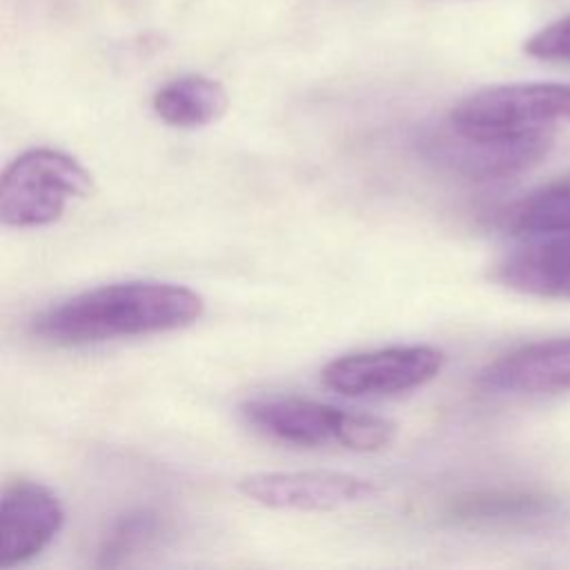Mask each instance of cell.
<instances>
[{"label":"cell","mask_w":570,"mask_h":570,"mask_svg":"<svg viewBox=\"0 0 570 570\" xmlns=\"http://www.w3.org/2000/svg\"><path fill=\"white\" fill-rule=\"evenodd\" d=\"M445 354L432 345H394L343 354L330 361L321 379L343 396H390L430 383L443 367Z\"/></svg>","instance_id":"8992f818"},{"label":"cell","mask_w":570,"mask_h":570,"mask_svg":"<svg viewBox=\"0 0 570 570\" xmlns=\"http://www.w3.org/2000/svg\"><path fill=\"white\" fill-rule=\"evenodd\" d=\"M238 492L272 510L330 512L376 497V485L363 476L330 470L258 472L238 481Z\"/></svg>","instance_id":"52a82bcc"},{"label":"cell","mask_w":570,"mask_h":570,"mask_svg":"<svg viewBox=\"0 0 570 570\" xmlns=\"http://www.w3.org/2000/svg\"><path fill=\"white\" fill-rule=\"evenodd\" d=\"M552 140V129L523 136H474L448 122L425 140V156L468 180H505L539 165Z\"/></svg>","instance_id":"5b68a950"},{"label":"cell","mask_w":570,"mask_h":570,"mask_svg":"<svg viewBox=\"0 0 570 570\" xmlns=\"http://www.w3.org/2000/svg\"><path fill=\"white\" fill-rule=\"evenodd\" d=\"M163 532V519L160 514L151 510H138L127 517H122L105 537L100 548V566H118L122 559L138 554L147 546L156 541V537Z\"/></svg>","instance_id":"5bb4252c"},{"label":"cell","mask_w":570,"mask_h":570,"mask_svg":"<svg viewBox=\"0 0 570 570\" xmlns=\"http://www.w3.org/2000/svg\"><path fill=\"white\" fill-rule=\"evenodd\" d=\"M243 416L256 432L301 448L341 445L354 452H376L394 439V423L383 416L298 396L252 399L243 405Z\"/></svg>","instance_id":"7a4b0ae2"},{"label":"cell","mask_w":570,"mask_h":570,"mask_svg":"<svg viewBox=\"0 0 570 570\" xmlns=\"http://www.w3.org/2000/svg\"><path fill=\"white\" fill-rule=\"evenodd\" d=\"M525 53L548 62H570V13L537 31L525 45Z\"/></svg>","instance_id":"9a60e30c"},{"label":"cell","mask_w":570,"mask_h":570,"mask_svg":"<svg viewBox=\"0 0 570 570\" xmlns=\"http://www.w3.org/2000/svg\"><path fill=\"white\" fill-rule=\"evenodd\" d=\"M568 118H570V109H568Z\"/></svg>","instance_id":"2e32d148"},{"label":"cell","mask_w":570,"mask_h":570,"mask_svg":"<svg viewBox=\"0 0 570 570\" xmlns=\"http://www.w3.org/2000/svg\"><path fill=\"white\" fill-rule=\"evenodd\" d=\"M570 85L514 82L479 89L454 105L448 122L474 136H523L568 118Z\"/></svg>","instance_id":"277c9868"},{"label":"cell","mask_w":570,"mask_h":570,"mask_svg":"<svg viewBox=\"0 0 570 570\" xmlns=\"http://www.w3.org/2000/svg\"><path fill=\"white\" fill-rule=\"evenodd\" d=\"M91 191L94 176L78 158L51 147L27 149L2 171L0 220L18 229L45 227Z\"/></svg>","instance_id":"3957f363"},{"label":"cell","mask_w":570,"mask_h":570,"mask_svg":"<svg viewBox=\"0 0 570 570\" xmlns=\"http://www.w3.org/2000/svg\"><path fill=\"white\" fill-rule=\"evenodd\" d=\"M561 514L557 499L523 490H479L456 497L448 505V517L472 528L543 525Z\"/></svg>","instance_id":"8fae6325"},{"label":"cell","mask_w":570,"mask_h":570,"mask_svg":"<svg viewBox=\"0 0 570 570\" xmlns=\"http://www.w3.org/2000/svg\"><path fill=\"white\" fill-rule=\"evenodd\" d=\"M203 312V296L185 285L122 281L47 307L31 321V332L53 345H91L183 330L196 323Z\"/></svg>","instance_id":"6da1fadb"},{"label":"cell","mask_w":570,"mask_h":570,"mask_svg":"<svg viewBox=\"0 0 570 570\" xmlns=\"http://www.w3.org/2000/svg\"><path fill=\"white\" fill-rule=\"evenodd\" d=\"M65 508L42 483L13 481L0 499V568L38 557L60 532Z\"/></svg>","instance_id":"ba28073f"},{"label":"cell","mask_w":570,"mask_h":570,"mask_svg":"<svg viewBox=\"0 0 570 570\" xmlns=\"http://www.w3.org/2000/svg\"><path fill=\"white\" fill-rule=\"evenodd\" d=\"M492 276L503 287L528 296L570 301V232L543 234L508 252Z\"/></svg>","instance_id":"30bf717a"},{"label":"cell","mask_w":570,"mask_h":570,"mask_svg":"<svg viewBox=\"0 0 570 570\" xmlns=\"http://www.w3.org/2000/svg\"><path fill=\"white\" fill-rule=\"evenodd\" d=\"M227 105L229 98L225 87L218 80L200 73L174 78L163 85L151 98L154 114L163 122L183 129L216 122L227 111Z\"/></svg>","instance_id":"7c38bea8"},{"label":"cell","mask_w":570,"mask_h":570,"mask_svg":"<svg viewBox=\"0 0 570 570\" xmlns=\"http://www.w3.org/2000/svg\"><path fill=\"white\" fill-rule=\"evenodd\" d=\"M476 385L488 394L541 396L570 390V336L521 345L488 363Z\"/></svg>","instance_id":"9c48e42d"},{"label":"cell","mask_w":570,"mask_h":570,"mask_svg":"<svg viewBox=\"0 0 570 570\" xmlns=\"http://www.w3.org/2000/svg\"><path fill=\"white\" fill-rule=\"evenodd\" d=\"M497 218L503 229L523 236L570 232V174L559 176L505 205Z\"/></svg>","instance_id":"4fadbf2b"}]
</instances>
